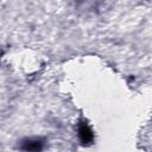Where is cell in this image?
<instances>
[{"label":"cell","instance_id":"obj_1","mask_svg":"<svg viewBox=\"0 0 152 152\" xmlns=\"http://www.w3.org/2000/svg\"><path fill=\"white\" fill-rule=\"evenodd\" d=\"M78 135L83 144H88L93 140V132L87 124H81L78 127Z\"/></svg>","mask_w":152,"mask_h":152},{"label":"cell","instance_id":"obj_2","mask_svg":"<svg viewBox=\"0 0 152 152\" xmlns=\"http://www.w3.org/2000/svg\"><path fill=\"white\" fill-rule=\"evenodd\" d=\"M21 150H25V151H39L43 148V142L40 140H32V139H28V140H25L20 147Z\"/></svg>","mask_w":152,"mask_h":152}]
</instances>
